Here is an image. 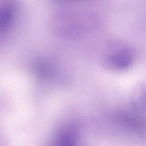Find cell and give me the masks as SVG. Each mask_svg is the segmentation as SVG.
Listing matches in <instances>:
<instances>
[{"instance_id": "6da1fadb", "label": "cell", "mask_w": 146, "mask_h": 146, "mask_svg": "<svg viewBox=\"0 0 146 146\" xmlns=\"http://www.w3.org/2000/svg\"><path fill=\"white\" fill-rule=\"evenodd\" d=\"M133 54L127 44L112 42L107 46L104 55V63L108 68L121 71L127 69L132 63Z\"/></svg>"}, {"instance_id": "7a4b0ae2", "label": "cell", "mask_w": 146, "mask_h": 146, "mask_svg": "<svg viewBox=\"0 0 146 146\" xmlns=\"http://www.w3.org/2000/svg\"><path fill=\"white\" fill-rule=\"evenodd\" d=\"M131 100L136 112L142 113L146 111V83H140L135 88Z\"/></svg>"}, {"instance_id": "3957f363", "label": "cell", "mask_w": 146, "mask_h": 146, "mask_svg": "<svg viewBox=\"0 0 146 146\" xmlns=\"http://www.w3.org/2000/svg\"><path fill=\"white\" fill-rule=\"evenodd\" d=\"M13 2L9 1L1 8L0 15V25L1 29H7L11 25L14 15V7Z\"/></svg>"}]
</instances>
